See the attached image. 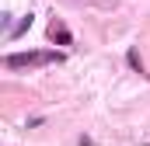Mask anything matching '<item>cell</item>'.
<instances>
[{"label": "cell", "mask_w": 150, "mask_h": 146, "mask_svg": "<svg viewBox=\"0 0 150 146\" xmlns=\"http://www.w3.org/2000/svg\"><path fill=\"white\" fill-rule=\"evenodd\" d=\"M59 52H14L4 59L7 70H28V66H45V63H59Z\"/></svg>", "instance_id": "obj_1"}, {"label": "cell", "mask_w": 150, "mask_h": 146, "mask_svg": "<svg viewBox=\"0 0 150 146\" xmlns=\"http://www.w3.org/2000/svg\"><path fill=\"white\" fill-rule=\"evenodd\" d=\"M49 38L59 42V45H70V42H74V35L63 28V21H52V25H49Z\"/></svg>", "instance_id": "obj_2"}, {"label": "cell", "mask_w": 150, "mask_h": 146, "mask_svg": "<svg viewBox=\"0 0 150 146\" xmlns=\"http://www.w3.org/2000/svg\"><path fill=\"white\" fill-rule=\"evenodd\" d=\"M28 28H32V14H28V18H25V21H21V25H18V28H14V32H11V35L18 38V35H21V32H28Z\"/></svg>", "instance_id": "obj_3"}]
</instances>
